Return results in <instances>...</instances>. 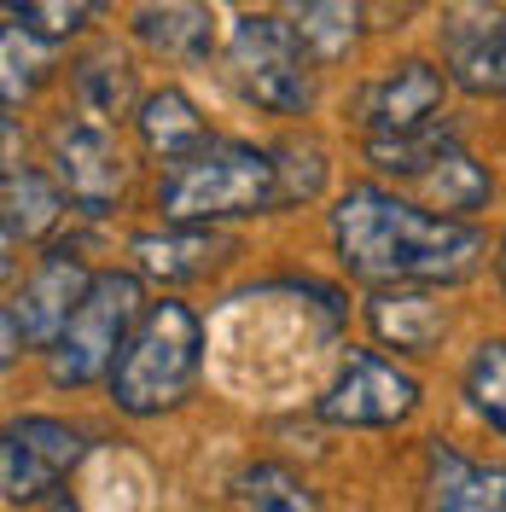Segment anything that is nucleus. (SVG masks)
Segmentation results:
<instances>
[{
    "mask_svg": "<svg viewBox=\"0 0 506 512\" xmlns=\"http://www.w3.org/2000/svg\"><path fill=\"white\" fill-rule=\"evenodd\" d=\"M332 245L367 286H443L466 280L483 256V233L408 204L402 192L349 187L332 210Z\"/></svg>",
    "mask_w": 506,
    "mask_h": 512,
    "instance_id": "obj_1",
    "label": "nucleus"
},
{
    "mask_svg": "<svg viewBox=\"0 0 506 512\" xmlns=\"http://www.w3.org/2000/svg\"><path fill=\"white\" fill-rule=\"evenodd\" d=\"M158 210L169 227H210L227 216L280 210V163L245 140H210L192 158L169 163L158 181Z\"/></svg>",
    "mask_w": 506,
    "mask_h": 512,
    "instance_id": "obj_2",
    "label": "nucleus"
},
{
    "mask_svg": "<svg viewBox=\"0 0 506 512\" xmlns=\"http://www.w3.org/2000/svg\"><path fill=\"white\" fill-rule=\"evenodd\" d=\"M198 361H204V326L187 303L163 297L152 303L134 338H128L123 361L111 367V402L128 419H158L169 408L187 402L192 379H198Z\"/></svg>",
    "mask_w": 506,
    "mask_h": 512,
    "instance_id": "obj_3",
    "label": "nucleus"
},
{
    "mask_svg": "<svg viewBox=\"0 0 506 512\" xmlns=\"http://www.w3.org/2000/svg\"><path fill=\"white\" fill-rule=\"evenodd\" d=\"M309 47L285 18L268 12H245L233 35H227V76L233 88L251 99L256 111L274 117H303L315 105V70H309Z\"/></svg>",
    "mask_w": 506,
    "mask_h": 512,
    "instance_id": "obj_4",
    "label": "nucleus"
},
{
    "mask_svg": "<svg viewBox=\"0 0 506 512\" xmlns=\"http://www.w3.org/2000/svg\"><path fill=\"white\" fill-rule=\"evenodd\" d=\"M152 303L140 297V280L134 274H94V286L82 297V309L76 320L64 326V338L47 350V379L59 384V390H82V384H94L99 373H111L117 361H123L128 338H134V326L146 315Z\"/></svg>",
    "mask_w": 506,
    "mask_h": 512,
    "instance_id": "obj_5",
    "label": "nucleus"
},
{
    "mask_svg": "<svg viewBox=\"0 0 506 512\" xmlns=\"http://www.w3.org/2000/svg\"><path fill=\"white\" fill-rule=\"evenodd\" d=\"M88 286H94V274L82 268V256L70 251L41 256V268L6 297V315H0V344L6 350H0V361H18V350H53L64 338V326L76 320Z\"/></svg>",
    "mask_w": 506,
    "mask_h": 512,
    "instance_id": "obj_6",
    "label": "nucleus"
},
{
    "mask_svg": "<svg viewBox=\"0 0 506 512\" xmlns=\"http://www.w3.org/2000/svg\"><path fill=\"white\" fill-rule=\"evenodd\" d=\"M47 158H53V181L76 210H111L128 187V163L111 140V128L88 123V117H59L47 128Z\"/></svg>",
    "mask_w": 506,
    "mask_h": 512,
    "instance_id": "obj_7",
    "label": "nucleus"
},
{
    "mask_svg": "<svg viewBox=\"0 0 506 512\" xmlns=\"http://www.w3.org/2000/svg\"><path fill=\"white\" fill-rule=\"evenodd\" d=\"M413 408H419L413 373H402L396 361H384L373 350H349L338 379L326 384V396H320V419L326 425H361V431L402 425Z\"/></svg>",
    "mask_w": 506,
    "mask_h": 512,
    "instance_id": "obj_8",
    "label": "nucleus"
},
{
    "mask_svg": "<svg viewBox=\"0 0 506 512\" xmlns=\"http://www.w3.org/2000/svg\"><path fill=\"white\" fill-rule=\"evenodd\" d=\"M88 454V437L64 419L47 414H24L6 425V443H0V489L12 507H30V501H47L53 483Z\"/></svg>",
    "mask_w": 506,
    "mask_h": 512,
    "instance_id": "obj_9",
    "label": "nucleus"
},
{
    "mask_svg": "<svg viewBox=\"0 0 506 512\" xmlns=\"http://www.w3.org/2000/svg\"><path fill=\"white\" fill-rule=\"evenodd\" d=\"M443 111V70L425 59L390 64L379 82L361 94V123L367 140H396V134H419Z\"/></svg>",
    "mask_w": 506,
    "mask_h": 512,
    "instance_id": "obj_10",
    "label": "nucleus"
},
{
    "mask_svg": "<svg viewBox=\"0 0 506 512\" xmlns=\"http://www.w3.org/2000/svg\"><path fill=\"white\" fill-rule=\"evenodd\" d=\"M419 512H506V466L466 460L454 443H425Z\"/></svg>",
    "mask_w": 506,
    "mask_h": 512,
    "instance_id": "obj_11",
    "label": "nucleus"
},
{
    "mask_svg": "<svg viewBox=\"0 0 506 512\" xmlns=\"http://www.w3.org/2000/svg\"><path fill=\"white\" fill-rule=\"evenodd\" d=\"M233 256V239L216 227H163V233H140L134 239V268L158 286H192L210 280Z\"/></svg>",
    "mask_w": 506,
    "mask_h": 512,
    "instance_id": "obj_12",
    "label": "nucleus"
},
{
    "mask_svg": "<svg viewBox=\"0 0 506 512\" xmlns=\"http://www.w3.org/2000/svg\"><path fill=\"white\" fill-rule=\"evenodd\" d=\"M443 41L448 70L466 94H506V12H454Z\"/></svg>",
    "mask_w": 506,
    "mask_h": 512,
    "instance_id": "obj_13",
    "label": "nucleus"
},
{
    "mask_svg": "<svg viewBox=\"0 0 506 512\" xmlns=\"http://www.w3.org/2000/svg\"><path fill=\"white\" fill-rule=\"evenodd\" d=\"M128 24L163 59H204L216 47L210 0H134L128 6Z\"/></svg>",
    "mask_w": 506,
    "mask_h": 512,
    "instance_id": "obj_14",
    "label": "nucleus"
},
{
    "mask_svg": "<svg viewBox=\"0 0 506 512\" xmlns=\"http://www.w3.org/2000/svg\"><path fill=\"white\" fill-rule=\"evenodd\" d=\"M367 326L379 332L384 344H396V350H408V355H425V350L443 344L448 315H443V303H437L431 291L379 286L373 297H367Z\"/></svg>",
    "mask_w": 506,
    "mask_h": 512,
    "instance_id": "obj_15",
    "label": "nucleus"
},
{
    "mask_svg": "<svg viewBox=\"0 0 506 512\" xmlns=\"http://www.w3.org/2000/svg\"><path fill=\"white\" fill-rule=\"evenodd\" d=\"M134 123H140V146H146L152 158H163V163H181V158H192L198 146H210V128H204L198 105H192L181 88L146 94Z\"/></svg>",
    "mask_w": 506,
    "mask_h": 512,
    "instance_id": "obj_16",
    "label": "nucleus"
},
{
    "mask_svg": "<svg viewBox=\"0 0 506 512\" xmlns=\"http://www.w3.org/2000/svg\"><path fill=\"white\" fill-rule=\"evenodd\" d=\"M408 187L425 198V210H443L448 222H460V216H472V210L489 204V175H483V163H477L460 140H454L425 175H413Z\"/></svg>",
    "mask_w": 506,
    "mask_h": 512,
    "instance_id": "obj_17",
    "label": "nucleus"
},
{
    "mask_svg": "<svg viewBox=\"0 0 506 512\" xmlns=\"http://www.w3.org/2000/svg\"><path fill=\"white\" fill-rule=\"evenodd\" d=\"M70 88H76V117L111 128V123H123L128 105H134V70H128L123 53L99 47V53H88L70 70Z\"/></svg>",
    "mask_w": 506,
    "mask_h": 512,
    "instance_id": "obj_18",
    "label": "nucleus"
},
{
    "mask_svg": "<svg viewBox=\"0 0 506 512\" xmlns=\"http://www.w3.org/2000/svg\"><path fill=\"white\" fill-rule=\"evenodd\" d=\"M64 216V187H53L41 169H6V251L47 239Z\"/></svg>",
    "mask_w": 506,
    "mask_h": 512,
    "instance_id": "obj_19",
    "label": "nucleus"
},
{
    "mask_svg": "<svg viewBox=\"0 0 506 512\" xmlns=\"http://www.w3.org/2000/svg\"><path fill=\"white\" fill-rule=\"evenodd\" d=\"M280 6L315 59H344L361 41V0H280Z\"/></svg>",
    "mask_w": 506,
    "mask_h": 512,
    "instance_id": "obj_20",
    "label": "nucleus"
},
{
    "mask_svg": "<svg viewBox=\"0 0 506 512\" xmlns=\"http://www.w3.org/2000/svg\"><path fill=\"white\" fill-rule=\"evenodd\" d=\"M233 512H320L315 489L280 460H256L233 478Z\"/></svg>",
    "mask_w": 506,
    "mask_h": 512,
    "instance_id": "obj_21",
    "label": "nucleus"
},
{
    "mask_svg": "<svg viewBox=\"0 0 506 512\" xmlns=\"http://www.w3.org/2000/svg\"><path fill=\"white\" fill-rule=\"evenodd\" d=\"M460 390L472 402V414L506 437V338H483L472 355H466V373H460Z\"/></svg>",
    "mask_w": 506,
    "mask_h": 512,
    "instance_id": "obj_22",
    "label": "nucleus"
},
{
    "mask_svg": "<svg viewBox=\"0 0 506 512\" xmlns=\"http://www.w3.org/2000/svg\"><path fill=\"white\" fill-rule=\"evenodd\" d=\"M47 53H53V47H47L41 35L6 24V35H0V64H6V76H0V82H6V105H12V111L47 82Z\"/></svg>",
    "mask_w": 506,
    "mask_h": 512,
    "instance_id": "obj_23",
    "label": "nucleus"
},
{
    "mask_svg": "<svg viewBox=\"0 0 506 512\" xmlns=\"http://www.w3.org/2000/svg\"><path fill=\"white\" fill-rule=\"evenodd\" d=\"M88 18H94V0H6V24L41 35L47 47L53 41H70Z\"/></svg>",
    "mask_w": 506,
    "mask_h": 512,
    "instance_id": "obj_24",
    "label": "nucleus"
},
{
    "mask_svg": "<svg viewBox=\"0 0 506 512\" xmlns=\"http://www.w3.org/2000/svg\"><path fill=\"white\" fill-rule=\"evenodd\" d=\"M495 268H501V286H506V239H501V256H495Z\"/></svg>",
    "mask_w": 506,
    "mask_h": 512,
    "instance_id": "obj_25",
    "label": "nucleus"
}]
</instances>
